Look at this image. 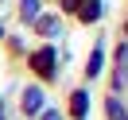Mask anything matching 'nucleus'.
Returning <instances> with one entry per match:
<instances>
[{
    "label": "nucleus",
    "mask_w": 128,
    "mask_h": 120,
    "mask_svg": "<svg viewBox=\"0 0 128 120\" xmlns=\"http://www.w3.org/2000/svg\"><path fill=\"white\" fill-rule=\"evenodd\" d=\"M24 16H27V19L39 16V0H24Z\"/></svg>",
    "instance_id": "20e7f679"
},
{
    "label": "nucleus",
    "mask_w": 128,
    "mask_h": 120,
    "mask_svg": "<svg viewBox=\"0 0 128 120\" xmlns=\"http://www.w3.org/2000/svg\"><path fill=\"white\" fill-rule=\"evenodd\" d=\"M35 66H39V70L50 78V70H54V50H50V47H43L39 54H35Z\"/></svg>",
    "instance_id": "f257e3e1"
},
{
    "label": "nucleus",
    "mask_w": 128,
    "mask_h": 120,
    "mask_svg": "<svg viewBox=\"0 0 128 120\" xmlns=\"http://www.w3.org/2000/svg\"><path fill=\"white\" fill-rule=\"evenodd\" d=\"M47 120H58V116H54V112H47Z\"/></svg>",
    "instance_id": "423d86ee"
},
{
    "label": "nucleus",
    "mask_w": 128,
    "mask_h": 120,
    "mask_svg": "<svg viewBox=\"0 0 128 120\" xmlns=\"http://www.w3.org/2000/svg\"><path fill=\"white\" fill-rule=\"evenodd\" d=\"M97 70H101V50H93V58H89V78H97Z\"/></svg>",
    "instance_id": "39448f33"
},
{
    "label": "nucleus",
    "mask_w": 128,
    "mask_h": 120,
    "mask_svg": "<svg viewBox=\"0 0 128 120\" xmlns=\"http://www.w3.org/2000/svg\"><path fill=\"white\" fill-rule=\"evenodd\" d=\"M86 105H89V101H86V93H74V116H78V120L86 116Z\"/></svg>",
    "instance_id": "7ed1b4c3"
},
{
    "label": "nucleus",
    "mask_w": 128,
    "mask_h": 120,
    "mask_svg": "<svg viewBox=\"0 0 128 120\" xmlns=\"http://www.w3.org/2000/svg\"><path fill=\"white\" fill-rule=\"evenodd\" d=\"M24 105H27V112H39V109H43V93H39V89H27Z\"/></svg>",
    "instance_id": "f03ea898"
}]
</instances>
